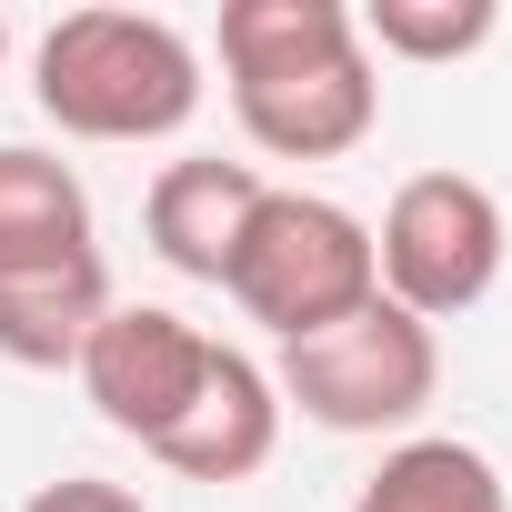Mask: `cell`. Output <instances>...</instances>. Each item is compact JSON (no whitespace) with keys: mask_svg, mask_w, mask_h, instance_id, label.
Wrapping results in <instances>:
<instances>
[{"mask_svg":"<svg viewBox=\"0 0 512 512\" xmlns=\"http://www.w3.org/2000/svg\"><path fill=\"white\" fill-rule=\"evenodd\" d=\"M492 0H372V11H352L362 51L382 61H472L492 41Z\"/></svg>","mask_w":512,"mask_h":512,"instance_id":"7c38bea8","label":"cell"},{"mask_svg":"<svg viewBox=\"0 0 512 512\" xmlns=\"http://www.w3.org/2000/svg\"><path fill=\"white\" fill-rule=\"evenodd\" d=\"M272 442H282V392H272V372L251 362V352H211V372H201V392H191V412L151 442L181 482H251L272 462Z\"/></svg>","mask_w":512,"mask_h":512,"instance_id":"52a82bcc","label":"cell"},{"mask_svg":"<svg viewBox=\"0 0 512 512\" xmlns=\"http://www.w3.org/2000/svg\"><path fill=\"white\" fill-rule=\"evenodd\" d=\"M31 101L71 141H171L201 111V51L161 11H61L31 51Z\"/></svg>","mask_w":512,"mask_h":512,"instance_id":"7a4b0ae2","label":"cell"},{"mask_svg":"<svg viewBox=\"0 0 512 512\" xmlns=\"http://www.w3.org/2000/svg\"><path fill=\"white\" fill-rule=\"evenodd\" d=\"M211 332L201 322H181V312H161V302H111L101 312V332L81 342V392H91V412L111 422V432H131L141 452L191 412V392H201V372H211Z\"/></svg>","mask_w":512,"mask_h":512,"instance_id":"8992f818","label":"cell"},{"mask_svg":"<svg viewBox=\"0 0 512 512\" xmlns=\"http://www.w3.org/2000/svg\"><path fill=\"white\" fill-rule=\"evenodd\" d=\"M0 61H11V11H0Z\"/></svg>","mask_w":512,"mask_h":512,"instance_id":"5bb4252c","label":"cell"},{"mask_svg":"<svg viewBox=\"0 0 512 512\" xmlns=\"http://www.w3.org/2000/svg\"><path fill=\"white\" fill-rule=\"evenodd\" d=\"M221 292L262 322L272 342H312L332 322H352L382 272H372V221L322 201V191H262L241 221V251H231V272Z\"/></svg>","mask_w":512,"mask_h":512,"instance_id":"3957f363","label":"cell"},{"mask_svg":"<svg viewBox=\"0 0 512 512\" xmlns=\"http://www.w3.org/2000/svg\"><path fill=\"white\" fill-rule=\"evenodd\" d=\"M21 512H151L141 492H121V482H91V472H71V482H41Z\"/></svg>","mask_w":512,"mask_h":512,"instance_id":"4fadbf2b","label":"cell"},{"mask_svg":"<svg viewBox=\"0 0 512 512\" xmlns=\"http://www.w3.org/2000/svg\"><path fill=\"white\" fill-rule=\"evenodd\" d=\"M221 81L272 161H342L382 121V71L342 0H231L221 11Z\"/></svg>","mask_w":512,"mask_h":512,"instance_id":"6da1fadb","label":"cell"},{"mask_svg":"<svg viewBox=\"0 0 512 512\" xmlns=\"http://www.w3.org/2000/svg\"><path fill=\"white\" fill-rule=\"evenodd\" d=\"M101 312H111V272H101V251L0 272V362H21V372H61V362H81V342L101 332Z\"/></svg>","mask_w":512,"mask_h":512,"instance_id":"9c48e42d","label":"cell"},{"mask_svg":"<svg viewBox=\"0 0 512 512\" xmlns=\"http://www.w3.org/2000/svg\"><path fill=\"white\" fill-rule=\"evenodd\" d=\"M91 251V191L71 161L31 151V141H0V272H31V262H71Z\"/></svg>","mask_w":512,"mask_h":512,"instance_id":"30bf717a","label":"cell"},{"mask_svg":"<svg viewBox=\"0 0 512 512\" xmlns=\"http://www.w3.org/2000/svg\"><path fill=\"white\" fill-rule=\"evenodd\" d=\"M262 191H272V181L251 171V161H211V151L161 161V181H151V201H141L151 251H161L181 282H221L231 251H241V221H251V201H262Z\"/></svg>","mask_w":512,"mask_h":512,"instance_id":"ba28073f","label":"cell"},{"mask_svg":"<svg viewBox=\"0 0 512 512\" xmlns=\"http://www.w3.org/2000/svg\"><path fill=\"white\" fill-rule=\"evenodd\" d=\"M272 392H282V412H302L322 432H412L442 392V342H432V322H412L402 302L372 292L352 322L282 342Z\"/></svg>","mask_w":512,"mask_h":512,"instance_id":"277c9868","label":"cell"},{"mask_svg":"<svg viewBox=\"0 0 512 512\" xmlns=\"http://www.w3.org/2000/svg\"><path fill=\"white\" fill-rule=\"evenodd\" d=\"M352 512H512V492H502V462L482 442L412 432L382 452V472L352 492Z\"/></svg>","mask_w":512,"mask_h":512,"instance_id":"8fae6325","label":"cell"},{"mask_svg":"<svg viewBox=\"0 0 512 512\" xmlns=\"http://www.w3.org/2000/svg\"><path fill=\"white\" fill-rule=\"evenodd\" d=\"M502 251H512V221H502L492 181L412 171L372 231V272H382V302H402L412 322H452L502 282Z\"/></svg>","mask_w":512,"mask_h":512,"instance_id":"5b68a950","label":"cell"}]
</instances>
